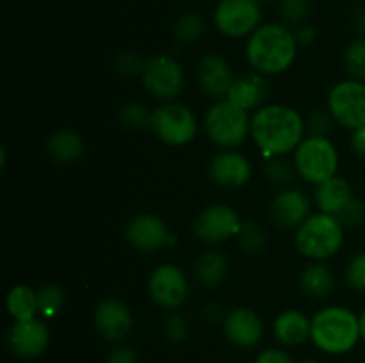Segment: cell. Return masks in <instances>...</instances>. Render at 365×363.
Segmentation results:
<instances>
[{
  "label": "cell",
  "instance_id": "cell-5",
  "mask_svg": "<svg viewBox=\"0 0 365 363\" xmlns=\"http://www.w3.org/2000/svg\"><path fill=\"white\" fill-rule=\"evenodd\" d=\"M203 128L214 144L223 149H234L248 139L252 116L227 98L216 100L203 116Z\"/></svg>",
  "mask_w": 365,
  "mask_h": 363
},
{
  "label": "cell",
  "instance_id": "cell-28",
  "mask_svg": "<svg viewBox=\"0 0 365 363\" xmlns=\"http://www.w3.org/2000/svg\"><path fill=\"white\" fill-rule=\"evenodd\" d=\"M205 32V21L198 13H184L173 25V36L180 43H195Z\"/></svg>",
  "mask_w": 365,
  "mask_h": 363
},
{
  "label": "cell",
  "instance_id": "cell-15",
  "mask_svg": "<svg viewBox=\"0 0 365 363\" xmlns=\"http://www.w3.org/2000/svg\"><path fill=\"white\" fill-rule=\"evenodd\" d=\"M223 333L235 347L252 349L262 340L264 322L255 310L248 306H237L225 315Z\"/></svg>",
  "mask_w": 365,
  "mask_h": 363
},
{
  "label": "cell",
  "instance_id": "cell-17",
  "mask_svg": "<svg viewBox=\"0 0 365 363\" xmlns=\"http://www.w3.org/2000/svg\"><path fill=\"white\" fill-rule=\"evenodd\" d=\"M234 78L230 63L220 53H207L196 64V80L200 89L214 102L227 98Z\"/></svg>",
  "mask_w": 365,
  "mask_h": 363
},
{
  "label": "cell",
  "instance_id": "cell-9",
  "mask_svg": "<svg viewBox=\"0 0 365 363\" xmlns=\"http://www.w3.org/2000/svg\"><path fill=\"white\" fill-rule=\"evenodd\" d=\"M212 18L217 31L227 38H250L262 25V4L259 0H220Z\"/></svg>",
  "mask_w": 365,
  "mask_h": 363
},
{
  "label": "cell",
  "instance_id": "cell-27",
  "mask_svg": "<svg viewBox=\"0 0 365 363\" xmlns=\"http://www.w3.org/2000/svg\"><path fill=\"white\" fill-rule=\"evenodd\" d=\"M38 306L39 315L43 319H52L63 310L64 306V292L59 285L46 283L38 288Z\"/></svg>",
  "mask_w": 365,
  "mask_h": 363
},
{
  "label": "cell",
  "instance_id": "cell-39",
  "mask_svg": "<svg viewBox=\"0 0 365 363\" xmlns=\"http://www.w3.org/2000/svg\"><path fill=\"white\" fill-rule=\"evenodd\" d=\"M253 363H294V362H292L289 352H285L284 349L267 347L257 354L255 362Z\"/></svg>",
  "mask_w": 365,
  "mask_h": 363
},
{
  "label": "cell",
  "instance_id": "cell-13",
  "mask_svg": "<svg viewBox=\"0 0 365 363\" xmlns=\"http://www.w3.org/2000/svg\"><path fill=\"white\" fill-rule=\"evenodd\" d=\"M125 238L141 253H155L175 242L168 224L153 214H138L132 217L125 228Z\"/></svg>",
  "mask_w": 365,
  "mask_h": 363
},
{
  "label": "cell",
  "instance_id": "cell-30",
  "mask_svg": "<svg viewBox=\"0 0 365 363\" xmlns=\"http://www.w3.org/2000/svg\"><path fill=\"white\" fill-rule=\"evenodd\" d=\"M237 241L242 251H246L248 255H260L266 249V231L252 221H246L242 223Z\"/></svg>",
  "mask_w": 365,
  "mask_h": 363
},
{
  "label": "cell",
  "instance_id": "cell-31",
  "mask_svg": "<svg viewBox=\"0 0 365 363\" xmlns=\"http://www.w3.org/2000/svg\"><path fill=\"white\" fill-rule=\"evenodd\" d=\"M150 120H152V112L145 105H141V103H125L120 109V121L128 130L150 128Z\"/></svg>",
  "mask_w": 365,
  "mask_h": 363
},
{
  "label": "cell",
  "instance_id": "cell-40",
  "mask_svg": "<svg viewBox=\"0 0 365 363\" xmlns=\"http://www.w3.org/2000/svg\"><path fill=\"white\" fill-rule=\"evenodd\" d=\"M107 363H138V354L128 345H120V347H114L110 351Z\"/></svg>",
  "mask_w": 365,
  "mask_h": 363
},
{
  "label": "cell",
  "instance_id": "cell-20",
  "mask_svg": "<svg viewBox=\"0 0 365 363\" xmlns=\"http://www.w3.org/2000/svg\"><path fill=\"white\" fill-rule=\"evenodd\" d=\"M267 95H269V84L266 80V75L253 71V73H245L234 78L227 100L246 112H252V110L255 112L264 105Z\"/></svg>",
  "mask_w": 365,
  "mask_h": 363
},
{
  "label": "cell",
  "instance_id": "cell-2",
  "mask_svg": "<svg viewBox=\"0 0 365 363\" xmlns=\"http://www.w3.org/2000/svg\"><path fill=\"white\" fill-rule=\"evenodd\" d=\"M294 28L287 23H262L246 41V59L262 75H280L292 66L298 53Z\"/></svg>",
  "mask_w": 365,
  "mask_h": 363
},
{
  "label": "cell",
  "instance_id": "cell-42",
  "mask_svg": "<svg viewBox=\"0 0 365 363\" xmlns=\"http://www.w3.org/2000/svg\"><path fill=\"white\" fill-rule=\"evenodd\" d=\"M349 144H351V149L356 153V155L365 157V125L364 127L356 128V130H351Z\"/></svg>",
  "mask_w": 365,
  "mask_h": 363
},
{
  "label": "cell",
  "instance_id": "cell-41",
  "mask_svg": "<svg viewBox=\"0 0 365 363\" xmlns=\"http://www.w3.org/2000/svg\"><path fill=\"white\" fill-rule=\"evenodd\" d=\"M294 36H296V41H298L299 46H310L314 41H316L317 32L312 25L302 23V25H296Z\"/></svg>",
  "mask_w": 365,
  "mask_h": 363
},
{
  "label": "cell",
  "instance_id": "cell-33",
  "mask_svg": "<svg viewBox=\"0 0 365 363\" xmlns=\"http://www.w3.org/2000/svg\"><path fill=\"white\" fill-rule=\"evenodd\" d=\"M294 164L284 160V157H274V159H269V162L266 164L267 178L277 185L291 184L292 178H294Z\"/></svg>",
  "mask_w": 365,
  "mask_h": 363
},
{
  "label": "cell",
  "instance_id": "cell-24",
  "mask_svg": "<svg viewBox=\"0 0 365 363\" xmlns=\"http://www.w3.org/2000/svg\"><path fill=\"white\" fill-rule=\"evenodd\" d=\"M299 285L307 295L314 299H323L334 292L335 276L327 263L312 262L299 274Z\"/></svg>",
  "mask_w": 365,
  "mask_h": 363
},
{
  "label": "cell",
  "instance_id": "cell-34",
  "mask_svg": "<svg viewBox=\"0 0 365 363\" xmlns=\"http://www.w3.org/2000/svg\"><path fill=\"white\" fill-rule=\"evenodd\" d=\"M143 68H145V60H143L135 52L123 50V52L116 53V57H114V70L120 75H123V77L141 75Z\"/></svg>",
  "mask_w": 365,
  "mask_h": 363
},
{
  "label": "cell",
  "instance_id": "cell-22",
  "mask_svg": "<svg viewBox=\"0 0 365 363\" xmlns=\"http://www.w3.org/2000/svg\"><path fill=\"white\" fill-rule=\"evenodd\" d=\"M314 198H316V205L317 209H319V212L339 216L341 210L344 209L355 196H353V189L351 185H349V182L346 180V178L335 174L330 180L316 185V196H314Z\"/></svg>",
  "mask_w": 365,
  "mask_h": 363
},
{
  "label": "cell",
  "instance_id": "cell-6",
  "mask_svg": "<svg viewBox=\"0 0 365 363\" xmlns=\"http://www.w3.org/2000/svg\"><path fill=\"white\" fill-rule=\"evenodd\" d=\"M292 164L302 180L319 185L337 174L339 152L328 137L307 135L292 153Z\"/></svg>",
  "mask_w": 365,
  "mask_h": 363
},
{
  "label": "cell",
  "instance_id": "cell-37",
  "mask_svg": "<svg viewBox=\"0 0 365 363\" xmlns=\"http://www.w3.org/2000/svg\"><path fill=\"white\" fill-rule=\"evenodd\" d=\"M164 335L170 342H182L189 335V322L182 313H171L164 322Z\"/></svg>",
  "mask_w": 365,
  "mask_h": 363
},
{
  "label": "cell",
  "instance_id": "cell-8",
  "mask_svg": "<svg viewBox=\"0 0 365 363\" xmlns=\"http://www.w3.org/2000/svg\"><path fill=\"white\" fill-rule=\"evenodd\" d=\"M143 88L148 95L160 102H173L185 85V73L182 64L170 53H157L145 60L141 73Z\"/></svg>",
  "mask_w": 365,
  "mask_h": 363
},
{
  "label": "cell",
  "instance_id": "cell-1",
  "mask_svg": "<svg viewBox=\"0 0 365 363\" xmlns=\"http://www.w3.org/2000/svg\"><path fill=\"white\" fill-rule=\"evenodd\" d=\"M250 135L267 159L285 157L307 137L305 117L294 107L267 103L252 114Z\"/></svg>",
  "mask_w": 365,
  "mask_h": 363
},
{
  "label": "cell",
  "instance_id": "cell-26",
  "mask_svg": "<svg viewBox=\"0 0 365 363\" xmlns=\"http://www.w3.org/2000/svg\"><path fill=\"white\" fill-rule=\"evenodd\" d=\"M7 313L14 320H29L39 315L38 290L29 285H14L6 298Z\"/></svg>",
  "mask_w": 365,
  "mask_h": 363
},
{
  "label": "cell",
  "instance_id": "cell-23",
  "mask_svg": "<svg viewBox=\"0 0 365 363\" xmlns=\"http://www.w3.org/2000/svg\"><path fill=\"white\" fill-rule=\"evenodd\" d=\"M84 139L73 130H57L46 139V153L59 164H71L84 155Z\"/></svg>",
  "mask_w": 365,
  "mask_h": 363
},
{
  "label": "cell",
  "instance_id": "cell-21",
  "mask_svg": "<svg viewBox=\"0 0 365 363\" xmlns=\"http://www.w3.org/2000/svg\"><path fill=\"white\" fill-rule=\"evenodd\" d=\"M273 333L280 344L296 347V345L305 344L310 340L312 333V319L305 315L299 310H284L280 315L274 319Z\"/></svg>",
  "mask_w": 365,
  "mask_h": 363
},
{
  "label": "cell",
  "instance_id": "cell-25",
  "mask_svg": "<svg viewBox=\"0 0 365 363\" xmlns=\"http://www.w3.org/2000/svg\"><path fill=\"white\" fill-rule=\"evenodd\" d=\"M228 274V258L223 251H207L198 258L195 265V276L200 285L214 288L223 283Z\"/></svg>",
  "mask_w": 365,
  "mask_h": 363
},
{
  "label": "cell",
  "instance_id": "cell-10",
  "mask_svg": "<svg viewBox=\"0 0 365 363\" xmlns=\"http://www.w3.org/2000/svg\"><path fill=\"white\" fill-rule=\"evenodd\" d=\"M327 109L335 123L348 130L365 125V82L346 78L337 82L328 95Z\"/></svg>",
  "mask_w": 365,
  "mask_h": 363
},
{
  "label": "cell",
  "instance_id": "cell-4",
  "mask_svg": "<svg viewBox=\"0 0 365 363\" xmlns=\"http://www.w3.org/2000/svg\"><path fill=\"white\" fill-rule=\"evenodd\" d=\"M346 228L331 214H310L294 233L296 249L312 262H324L337 255L344 246Z\"/></svg>",
  "mask_w": 365,
  "mask_h": 363
},
{
  "label": "cell",
  "instance_id": "cell-38",
  "mask_svg": "<svg viewBox=\"0 0 365 363\" xmlns=\"http://www.w3.org/2000/svg\"><path fill=\"white\" fill-rule=\"evenodd\" d=\"M337 217L339 221H341L342 224H344V228H355L359 226V224L364 223L365 219V206L364 203L360 201V199L353 198L351 201L348 203V205L344 206V209L341 210V214Z\"/></svg>",
  "mask_w": 365,
  "mask_h": 363
},
{
  "label": "cell",
  "instance_id": "cell-16",
  "mask_svg": "<svg viewBox=\"0 0 365 363\" xmlns=\"http://www.w3.org/2000/svg\"><path fill=\"white\" fill-rule=\"evenodd\" d=\"M209 177L217 187L239 189L252 178V164L237 149H221L210 159Z\"/></svg>",
  "mask_w": 365,
  "mask_h": 363
},
{
  "label": "cell",
  "instance_id": "cell-3",
  "mask_svg": "<svg viewBox=\"0 0 365 363\" xmlns=\"http://www.w3.org/2000/svg\"><path fill=\"white\" fill-rule=\"evenodd\" d=\"M360 338L359 315L346 306H324L312 317L310 340L327 354H346Z\"/></svg>",
  "mask_w": 365,
  "mask_h": 363
},
{
  "label": "cell",
  "instance_id": "cell-29",
  "mask_svg": "<svg viewBox=\"0 0 365 363\" xmlns=\"http://www.w3.org/2000/svg\"><path fill=\"white\" fill-rule=\"evenodd\" d=\"M344 66L349 78L365 82V36L353 39L344 52Z\"/></svg>",
  "mask_w": 365,
  "mask_h": 363
},
{
  "label": "cell",
  "instance_id": "cell-12",
  "mask_svg": "<svg viewBox=\"0 0 365 363\" xmlns=\"http://www.w3.org/2000/svg\"><path fill=\"white\" fill-rule=\"evenodd\" d=\"M148 295L159 308L178 310L189 298V280L175 263H159L150 273Z\"/></svg>",
  "mask_w": 365,
  "mask_h": 363
},
{
  "label": "cell",
  "instance_id": "cell-44",
  "mask_svg": "<svg viewBox=\"0 0 365 363\" xmlns=\"http://www.w3.org/2000/svg\"><path fill=\"white\" fill-rule=\"evenodd\" d=\"M359 322H360V337L365 340V308L359 313Z\"/></svg>",
  "mask_w": 365,
  "mask_h": 363
},
{
  "label": "cell",
  "instance_id": "cell-11",
  "mask_svg": "<svg viewBox=\"0 0 365 363\" xmlns=\"http://www.w3.org/2000/svg\"><path fill=\"white\" fill-rule=\"evenodd\" d=\"M241 228V217L230 205L214 203L198 214L192 224V233L203 244L220 246L232 238H237Z\"/></svg>",
  "mask_w": 365,
  "mask_h": 363
},
{
  "label": "cell",
  "instance_id": "cell-45",
  "mask_svg": "<svg viewBox=\"0 0 365 363\" xmlns=\"http://www.w3.org/2000/svg\"><path fill=\"white\" fill-rule=\"evenodd\" d=\"M260 4H271V2H277V0H259Z\"/></svg>",
  "mask_w": 365,
  "mask_h": 363
},
{
  "label": "cell",
  "instance_id": "cell-35",
  "mask_svg": "<svg viewBox=\"0 0 365 363\" xmlns=\"http://www.w3.org/2000/svg\"><path fill=\"white\" fill-rule=\"evenodd\" d=\"M346 281L353 290L365 292V251L353 256L346 265Z\"/></svg>",
  "mask_w": 365,
  "mask_h": 363
},
{
  "label": "cell",
  "instance_id": "cell-7",
  "mask_svg": "<svg viewBox=\"0 0 365 363\" xmlns=\"http://www.w3.org/2000/svg\"><path fill=\"white\" fill-rule=\"evenodd\" d=\"M150 128L170 146H185L198 134L196 114L178 102H164L152 110Z\"/></svg>",
  "mask_w": 365,
  "mask_h": 363
},
{
  "label": "cell",
  "instance_id": "cell-36",
  "mask_svg": "<svg viewBox=\"0 0 365 363\" xmlns=\"http://www.w3.org/2000/svg\"><path fill=\"white\" fill-rule=\"evenodd\" d=\"M331 121H334V117L330 116L328 109L314 110V112H310V116L305 120L307 135H321V137H328Z\"/></svg>",
  "mask_w": 365,
  "mask_h": 363
},
{
  "label": "cell",
  "instance_id": "cell-19",
  "mask_svg": "<svg viewBox=\"0 0 365 363\" xmlns=\"http://www.w3.org/2000/svg\"><path fill=\"white\" fill-rule=\"evenodd\" d=\"M309 196L302 189L285 187L271 201V217L282 228H298L310 216Z\"/></svg>",
  "mask_w": 365,
  "mask_h": 363
},
{
  "label": "cell",
  "instance_id": "cell-32",
  "mask_svg": "<svg viewBox=\"0 0 365 363\" xmlns=\"http://www.w3.org/2000/svg\"><path fill=\"white\" fill-rule=\"evenodd\" d=\"M312 11V0H280V16L287 25H302Z\"/></svg>",
  "mask_w": 365,
  "mask_h": 363
},
{
  "label": "cell",
  "instance_id": "cell-43",
  "mask_svg": "<svg viewBox=\"0 0 365 363\" xmlns=\"http://www.w3.org/2000/svg\"><path fill=\"white\" fill-rule=\"evenodd\" d=\"M351 23H353V28H355L359 34L365 36V4L364 6L356 7L355 13H353Z\"/></svg>",
  "mask_w": 365,
  "mask_h": 363
},
{
  "label": "cell",
  "instance_id": "cell-14",
  "mask_svg": "<svg viewBox=\"0 0 365 363\" xmlns=\"http://www.w3.org/2000/svg\"><path fill=\"white\" fill-rule=\"evenodd\" d=\"M50 342V331L46 327L45 320L29 319V320H14L13 326L7 333V345L11 351L24 359L38 358L45 352Z\"/></svg>",
  "mask_w": 365,
  "mask_h": 363
},
{
  "label": "cell",
  "instance_id": "cell-18",
  "mask_svg": "<svg viewBox=\"0 0 365 363\" xmlns=\"http://www.w3.org/2000/svg\"><path fill=\"white\" fill-rule=\"evenodd\" d=\"M95 330L109 342H120L127 337L134 326L132 312L123 301L116 298L103 299L96 305L93 313Z\"/></svg>",
  "mask_w": 365,
  "mask_h": 363
},
{
  "label": "cell",
  "instance_id": "cell-46",
  "mask_svg": "<svg viewBox=\"0 0 365 363\" xmlns=\"http://www.w3.org/2000/svg\"><path fill=\"white\" fill-rule=\"evenodd\" d=\"M302 363H319V362H316V359H305V362H302Z\"/></svg>",
  "mask_w": 365,
  "mask_h": 363
}]
</instances>
